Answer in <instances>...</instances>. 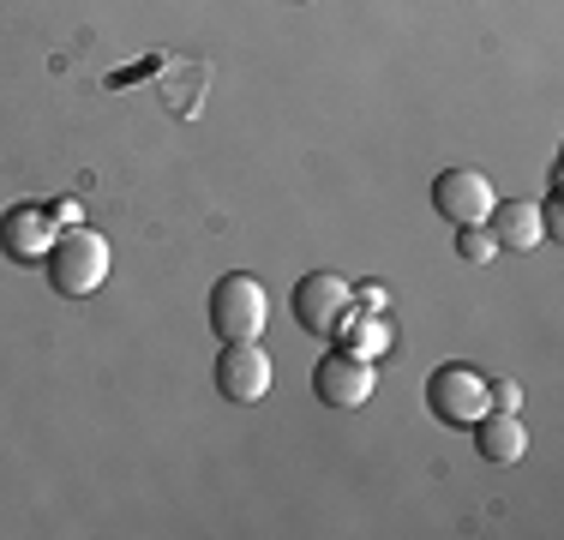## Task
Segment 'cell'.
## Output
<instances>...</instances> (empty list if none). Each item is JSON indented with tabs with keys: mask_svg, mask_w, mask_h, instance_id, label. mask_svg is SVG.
Listing matches in <instances>:
<instances>
[{
	"mask_svg": "<svg viewBox=\"0 0 564 540\" xmlns=\"http://www.w3.org/2000/svg\"><path fill=\"white\" fill-rule=\"evenodd\" d=\"M48 289L66 294V301H85V294H97L102 282H109V240L97 235V228H85V223H73V228H61L55 240H48Z\"/></svg>",
	"mask_w": 564,
	"mask_h": 540,
	"instance_id": "1",
	"label": "cell"
},
{
	"mask_svg": "<svg viewBox=\"0 0 564 540\" xmlns=\"http://www.w3.org/2000/svg\"><path fill=\"white\" fill-rule=\"evenodd\" d=\"M264 324H271V294H264L259 277L247 270H228V277L210 289V331L223 343H259Z\"/></svg>",
	"mask_w": 564,
	"mask_h": 540,
	"instance_id": "2",
	"label": "cell"
},
{
	"mask_svg": "<svg viewBox=\"0 0 564 540\" xmlns=\"http://www.w3.org/2000/svg\"><path fill=\"white\" fill-rule=\"evenodd\" d=\"M294 324H301L306 336H337L343 318L355 313V282L337 277V270H306L301 282H294Z\"/></svg>",
	"mask_w": 564,
	"mask_h": 540,
	"instance_id": "3",
	"label": "cell"
},
{
	"mask_svg": "<svg viewBox=\"0 0 564 540\" xmlns=\"http://www.w3.org/2000/svg\"><path fill=\"white\" fill-rule=\"evenodd\" d=\"M426 409H433V421L445 426H475L480 414L492 409V390L480 367H463V360H451V367H438L426 378Z\"/></svg>",
	"mask_w": 564,
	"mask_h": 540,
	"instance_id": "4",
	"label": "cell"
},
{
	"mask_svg": "<svg viewBox=\"0 0 564 540\" xmlns=\"http://www.w3.org/2000/svg\"><path fill=\"white\" fill-rule=\"evenodd\" d=\"M492 205H499V193H492V181L480 169H445V174H433V210L445 216V223H456V228L487 223Z\"/></svg>",
	"mask_w": 564,
	"mask_h": 540,
	"instance_id": "5",
	"label": "cell"
},
{
	"mask_svg": "<svg viewBox=\"0 0 564 540\" xmlns=\"http://www.w3.org/2000/svg\"><path fill=\"white\" fill-rule=\"evenodd\" d=\"M372 360L348 355V348H330L325 360L313 367V397L325 402V409H360V402L372 397Z\"/></svg>",
	"mask_w": 564,
	"mask_h": 540,
	"instance_id": "6",
	"label": "cell"
},
{
	"mask_svg": "<svg viewBox=\"0 0 564 540\" xmlns=\"http://www.w3.org/2000/svg\"><path fill=\"white\" fill-rule=\"evenodd\" d=\"M271 378H276V367L259 343H223V355H217V397L223 402H259L271 390Z\"/></svg>",
	"mask_w": 564,
	"mask_h": 540,
	"instance_id": "7",
	"label": "cell"
},
{
	"mask_svg": "<svg viewBox=\"0 0 564 540\" xmlns=\"http://www.w3.org/2000/svg\"><path fill=\"white\" fill-rule=\"evenodd\" d=\"M55 235L61 228H55V216H48V205H12L0 216V252H7L12 264H43Z\"/></svg>",
	"mask_w": 564,
	"mask_h": 540,
	"instance_id": "8",
	"label": "cell"
},
{
	"mask_svg": "<svg viewBox=\"0 0 564 540\" xmlns=\"http://www.w3.org/2000/svg\"><path fill=\"white\" fill-rule=\"evenodd\" d=\"M487 228H492V240L510 252H534L546 240V223H541V205H529V198H499L487 216Z\"/></svg>",
	"mask_w": 564,
	"mask_h": 540,
	"instance_id": "9",
	"label": "cell"
},
{
	"mask_svg": "<svg viewBox=\"0 0 564 540\" xmlns=\"http://www.w3.org/2000/svg\"><path fill=\"white\" fill-rule=\"evenodd\" d=\"M475 444H480V456L487 463H522V451H529V426H522V414H505V409H487L475 421Z\"/></svg>",
	"mask_w": 564,
	"mask_h": 540,
	"instance_id": "10",
	"label": "cell"
},
{
	"mask_svg": "<svg viewBox=\"0 0 564 540\" xmlns=\"http://www.w3.org/2000/svg\"><path fill=\"white\" fill-rule=\"evenodd\" d=\"M337 336H343V348H348V355H360V360H372L379 348H391V324H384V318H372V313H348Z\"/></svg>",
	"mask_w": 564,
	"mask_h": 540,
	"instance_id": "11",
	"label": "cell"
},
{
	"mask_svg": "<svg viewBox=\"0 0 564 540\" xmlns=\"http://www.w3.org/2000/svg\"><path fill=\"white\" fill-rule=\"evenodd\" d=\"M456 252H463L468 264H487L492 252H499V240H492L487 223H468V228H456Z\"/></svg>",
	"mask_w": 564,
	"mask_h": 540,
	"instance_id": "12",
	"label": "cell"
},
{
	"mask_svg": "<svg viewBox=\"0 0 564 540\" xmlns=\"http://www.w3.org/2000/svg\"><path fill=\"white\" fill-rule=\"evenodd\" d=\"M487 390H492V409H505V414L522 409V390L510 385V378H487Z\"/></svg>",
	"mask_w": 564,
	"mask_h": 540,
	"instance_id": "13",
	"label": "cell"
},
{
	"mask_svg": "<svg viewBox=\"0 0 564 540\" xmlns=\"http://www.w3.org/2000/svg\"><path fill=\"white\" fill-rule=\"evenodd\" d=\"M360 306H367V313H372V306H384V282H360Z\"/></svg>",
	"mask_w": 564,
	"mask_h": 540,
	"instance_id": "14",
	"label": "cell"
},
{
	"mask_svg": "<svg viewBox=\"0 0 564 540\" xmlns=\"http://www.w3.org/2000/svg\"><path fill=\"white\" fill-rule=\"evenodd\" d=\"M48 216H55V223H66V228H73V223H78V205H48Z\"/></svg>",
	"mask_w": 564,
	"mask_h": 540,
	"instance_id": "15",
	"label": "cell"
}]
</instances>
